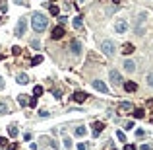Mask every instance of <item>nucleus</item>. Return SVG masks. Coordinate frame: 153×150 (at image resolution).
<instances>
[{
  "instance_id": "obj_18",
  "label": "nucleus",
  "mask_w": 153,
  "mask_h": 150,
  "mask_svg": "<svg viewBox=\"0 0 153 150\" xmlns=\"http://www.w3.org/2000/svg\"><path fill=\"white\" fill-rule=\"evenodd\" d=\"M49 12H51L52 16H58V14H60V8H58L56 4H51V6H49Z\"/></svg>"
},
{
  "instance_id": "obj_33",
  "label": "nucleus",
  "mask_w": 153,
  "mask_h": 150,
  "mask_svg": "<svg viewBox=\"0 0 153 150\" xmlns=\"http://www.w3.org/2000/svg\"><path fill=\"white\" fill-rule=\"evenodd\" d=\"M124 150H136L134 144H124Z\"/></svg>"
},
{
  "instance_id": "obj_20",
  "label": "nucleus",
  "mask_w": 153,
  "mask_h": 150,
  "mask_svg": "<svg viewBox=\"0 0 153 150\" xmlns=\"http://www.w3.org/2000/svg\"><path fill=\"white\" fill-rule=\"evenodd\" d=\"M136 119H143V115H145V111L143 109H134V113H132Z\"/></svg>"
},
{
  "instance_id": "obj_22",
  "label": "nucleus",
  "mask_w": 153,
  "mask_h": 150,
  "mask_svg": "<svg viewBox=\"0 0 153 150\" xmlns=\"http://www.w3.org/2000/svg\"><path fill=\"white\" fill-rule=\"evenodd\" d=\"M41 63H43V57H41V55H37V57H33V59H31V65H33V66L41 65Z\"/></svg>"
},
{
  "instance_id": "obj_29",
  "label": "nucleus",
  "mask_w": 153,
  "mask_h": 150,
  "mask_svg": "<svg viewBox=\"0 0 153 150\" xmlns=\"http://www.w3.org/2000/svg\"><path fill=\"white\" fill-rule=\"evenodd\" d=\"M27 105H29V107H35V105H37V98H31L27 101Z\"/></svg>"
},
{
  "instance_id": "obj_8",
  "label": "nucleus",
  "mask_w": 153,
  "mask_h": 150,
  "mask_svg": "<svg viewBox=\"0 0 153 150\" xmlns=\"http://www.w3.org/2000/svg\"><path fill=\"white\" fill-rule=\"evenodd\" d=\"M115 29H116V33H124L128 29V24H126V20H118L115 24Z\"/></svg>"
},
{
  "instance_id": "obj_28",
  "label": "nucleus",
  "mask_w": 153,
  "mask_h": 150,
  "mask_svg": "<svg viewBox=\"0 0 153 150\" xmlns=\"http://www.w3.org/2000/svg\"><path fill=\"white\" fill-rule=\"evenodd\" d=\"M116 137L120 138L122 142H126V135H124V133H122V131H118V133H116Z\"/></svg>"
},
{
  "instance_id": "obj_31",
  "label": "nucleus",
  "mask_w": 153,
  "mask_h": 150,
  "mask_svg": "<svg viewBox=\"0 0 153 150\" xmlns=\"http://www.w3.org/2000/svg\"><path fill=\"white\" fill-rule=\"evenodd\" d=\"M76 150H87V142H80Z\"/></svg>"
},
{
  "instance_id": "obj_32",
  "label": "nucleus",
  "mask_w": 153,
  "mask_h": 150,
  "mask_svg": "<svg viewBox=\"0 0 153 150\" xmlns=\"http://www.w3.org/2000/svg\"><path fill=\"white\" fill-rule=\"evenodd\" d=\"M49 115H51V113H49V111H45V109L39 111V117H49Z\"/></svg>"
},
{
  "instance_id": "obj_38",
  "label": "nucleus",
  "mask_w": 153,
  "mask_h": 150,
  "mask_svg": "<svg viewBox=\"0 0 153 150\" xmlns=\"http://www.w3.org/2000/svg\"><path fill=\"white\" fill-rule=\"evenodd\" d=\"M16 148H18V144H16V142H14V144H10V146H8V150H16Z\"/></svg>"
},
{
  "instance_id": "obj_41",
  "label": "nucleus",
  "mask_w": 153,
  "mask_h": 150,
  "mask_svg": "<svg viewBox=\"0 0 153 150\" xmlns=\"http://www.w3.org/2000/svg\"><path fill=\"white\" fill-rule=\"evenodd\" d=\"M113 2H116V4H118V2H120V0H113Z\"/></svg>"
},
{
  "instance_id": "obj_13",
  "label": "nucleus",
  "mask_w": 153,
  "mask_h": 150,
  "mask_svg": "<svg viewBox=\"0 0 153 150\" xmlns=\"http://www.w3.org/2000/svg\"><path fill=\"white\" fill-rule=\"evenodd\" d=\"M83 18H82V16H76V18H74V22H72V24H74V29H82V27H83Z\"/></svg>"
},
{
  "instance_id": "obj_5",
  "label": "nucleus",
  "mask_w": 153,
  "mask_h": 150,
  "mask_svg": "<svg viewBox=\"0 0 153 150\" xmlns=\"http://www.w3.org/2000/svg\"><path fill=\"white\" fill-rule=\"evenodd\" d=\"M91 86L95 88L97 92H103V94H108V88H107V84L103 82V80H93L91 82Z\"/></svg>"
},
{
  "instance_id": "obj_26",
  "label": "nucleus",
  "mask_w": 153,
  "mask_h": 150,
  "mask_svg": "<svg viewBox=\"0 0 153 150\" xmlns=\"http://www.w3.org/2000/svg\"><path fill=\"white\" fill-rule=\"evenodd\" d=\"M140 148H141V150H153V142H145V144H141Z\"/></svg>"
},
{
  "instance_id": "obj_37",
  "label": "nucleus",
  "mask_w": 153,
  "mask_h": 150,
  "mask_svg": "<svg viewBox=\"0 0 153 150\" xmlns=\"http://www.w3.org/2000/svg\"><path fill=\"white\" fill-rule=\"evenodd\" d=\"M4 144H8V140L4 137H0V146H4Z\"/></svg>"
},
{
  "instance_id": "obj_35",
  "label": "nucleus",
  "mask_w": 153,
  "mask_h": 150,
  "mask_svg": "<svg viewBox=\"0 0 153 150\" xmlns=\"http://www.w3.org/2000/svg\"><path fill=\"white\" fill-rule=\"evenodd\" d=\"M31 47H33V49H39V41L33 39V41H31Z\"/></svg>"
},
{
  "instance_id": "obj_4",
  "label": "nucleus",
  "mask_w": 153,
  "mask_h": 150,
  "mask_svg": "<svg viewBox=\"0 0 153 150\" xmlns=\"http://www.w3.org/2000/svg\"><path fill=\"white\" fill-rule=\"evenodd\" d=\"M108 78H110L113 86H120V84H122V74H120L118 70H115V68L108 72Z\"/></svg>"
},
{
  "instance_id": "obj_9",
  "label": "nucleus",
  "mask_w": 153,
  "mask_h": 150,
  "mask_svg": "<svg viewBox=\"0 0 153 150\" xmlns=\"http://www.w3.org/2000/svg\"><path fill=\"white\" fill-rule=\"evenodd\" d=\"M16 80H18V84H21V86L29 84V76H27L25 72H19L18 76H16Z\"/></svg>"
},
{
  "instance_id": "obj_16",
  "label": "nucleus",
  "mask_w": 153,
  "mask_h": 150,
  "mask_svg": "<svg viewBox=\"0 0 153 150\" xmlns=\"http://www.w3.org/2000/svg\"><path fill=\"white\" fill-rule=\"evenodd\" d=\"M120 111H134V105L130 101H122L120 103Z\"/></svg>"
},
{
  "instance_id": "obj_1",
  "label": "nucleus",
  "mask_w": 153,
  "mask_h": 150,
  "mask_svg": "<svg viewBox=\"0 0 153 150\" xmlns=\"http://www.w3.org/2000/svg\"><path fill=\"white\" fill-rule=\"evenodd\" d=\"M31 26H33V29L37 33H41V31H45L47 29V26H49V20H47L43 14H39V12H35L31 16Z\"/></svg>"
},
{
  "instance_id": "obj_19",
  "label": "nucleus",
  "mask_w": 153,
  "mask_h": 150,
  "mask_svg": "<svg viewBox=\"0 0 153 150\" xmlns=\"http://www.w3.org/2000/svg\"><path fill=\"white\" fill-rule=\"evenodd\" d=\"M10 113V109H8V105L4 103V101H0V115H8Z\"/></svg>"
},
{
  "instance_id": "obj_25",
  "label": "nucleus",
  "mask_w": 153,
  "mask_h": 150,
  "mask_svg": "<svg viewBox=\"0 0 153 150\" xmlns=\"http://www.w3.org/2000/svg\"><path fill=\"white\" fill-rule=\"evenodd\" d=\"M18 101H19V105H27V96H18Z\"/></svg>"
},
{
  "instance_id": "obj_17",
  "label": "nucleus",
  "mask_w": 153,
  "mask_h": 150,
  "mask_svg": "<svg viewBox=\"0 0 153 150\" xmlns=\"http://www.w3.org/2000/svg\"><path fill=\"white\" fill-rule=\"evenodd\" d=\"M8 135H10V137H18L19 135L18 127H16V125H10V127H8Z\"/></svg>"
},
{
  "instance_id": "obj_27",
  "label": "nucleus",
  "mask_w": 153,
  "mask_h": 150,
  "mask_svg": "<svg viewBox=\"0 0 153 150\" xmlns=\"http://www.w3.org/2000/svg\"><path fill=\"white\" fill-rule=\"evenodd\" d=\"M136 137H138V138H143V137H145V131H143V129H138V131H136Z\"/></svg>"
},
{
  "instance_id": "obj_6",
  "label": "nucleus",
  "mask_w": 153,
  "mask_h": 150,
  "mask_svg": "<svg viewBox=\"0 0 153 150\" xmlns=\"http://www.w3.org/2000/svg\"><path fill=\"white\" fill-rule=\"evenodd\" d=\"M64 35H66V31H64V27H62V26H56L54 29H52V39H54V41L62 39Z\"/></svg>"
},
{
  "instance_id": "obj_39",
  "label": "nucleus",
  "mask_w": 153,
  "mask_h": 150,
  "mask_svg": "<svg viewBox=\"0 0 153 150\" xmlns=\"http://www.w3.org/2000/svg\"><path fill=\"white\" fill-rule=\"evenodd\" d=\"M2 88H4V80L0 78V90H2Z\"/></svg>"
},
{
  "instance_id": "obj_21",
  "label": "nucleus",
  "mask_w": 153,
  "mask_h": 150,
  "mask_svg": "<svg viewBox=\"0 0 153 150\" xmlns=\"http://www.w3.org/2000/svg\"><path fill=\"white\" fill-rule=\"evenodd\" d=\"M76 135H78V137H85V135H87V129H85V127H78Z\"/></svg>"
},
{
  "instance_id": "obj_42",
  "label": "nucleus",
  "mask_w": 153,
  "mask_h": 150,
  "mask_svg": "<svg viewBox=\"0 0 153 150\" xmlns=\"http://www.w3.org/2000/svg\"><path fill=\"white\" fill-rule=\"evenodd\" d=\"M0 60H2V55H0Z\"/></svg>"
},
{
  "instance_id": "obj_36",
  "label": "nucleus",
  "mask_w": 153,
  "mask_h": 150,
  "mask_svg": "<svg viewBox=\"0 0 153 150\" xmlns=\"http://www.w3.org/2000/svg\"><path fill=\"white\" fill-rule=\"evenodd\" d=\"M52 94H54L56 98H60V96H62V90H52Z\"/></svg>"
},
{
  "instance_id": "obj_10",
  "label": "nucleus",
  "mask_w": 153,
  "mask_h": 150,
  "mask_svg": "<svg viewBox=\"0 0 153 150\" xmlns=\"http://www.w3.org/2000/svg\"><path fill=\"white\" fill-rule=\"evenodd\" d=\"M70 49H72V53H74V55H80V53H82V43L74 39V41L70 43Z\"/></svg>"
},
{
  "instance_id": "obj_3",
  "label": "nucleus",
  "mask_w": 153,
  "mask_h": 150,
  "mask_svg": "<svg viewBox=\"0 0 153 150\" xmlns=\"http://www.w3.org/2000/svg\"><path fill=\"white\" fill-rule=\"evenodd\" d=\"M101 49H103V53H105L107 57H113V55H115V51H116V45H115V41L107 39V41H103Z\"/></svg>"
},
{
  "instance_id": "obj_15",
  "label": "nucleus",
  "mask_w": 153,
  "mask_h": 150,
  "mask_svg": "<svg viewBox=\"0 0 153 150\" xmlns=\"http://www.w3.org/2000/svg\"><path fill=\"white\" fill-rule=\"evenodd\" d=\"M124 70H126V72H134L136 70L134 60H126V63H124Z\"/></svg>"
},
{
  "instance_id": "obj_43",
  "label": "nucleus",
  "mask_w": 153,
  "mask_h": 150,
  "mask_svg": "<svg viewBox=\"0 0 153 150\" xmlns=\"http://www.w3.org/2000/svg\"><path fill=\"white\" fill-rule=\"evenodd\" d=\"M113 150H115V148H113Z\"/></svg>"
},
{
  "instance_id": "obj_12",
  "label": "nucleus",
  "mask_w": 153,
  "mask_h": 150,
  "mask_svg": "<svg viewBox=\"0 0 153 150\" xmlns=\"http://www.w3.org/2000/svg\"><path fill=\"white\" fill-rule=\"evenodd\" d=\"M134 51H136V49H134L132 43H124V45H122V53H124V55H132Z\"/></svg>"
},
{
  "instance_id": "obj_23",
  "label": "nucleus",
  "mask_w": 153,
  "mask_h": 150,
  "mask_svg": "<svg viewBox=\"0 0 153 150\" xmlns=\"http://www.w3.org/2000/svg\"><path fill=\"white\" fill-rule=\"evenodd\" d=\"M33 96H43V86H35L33 88Z\"/></svg>"
},
{
  "instance_id": "obj_34",
  "label": "nucleus",
  "mask_w": 153,
  "mask_h": 150,
  "mask_svg": "<svg viewBox=\"0 0 153 150\" xmlns=\"http://www.w3.org/2000/svg\"><path fill=\"white\" fill-rule=\"evenodd\" d=\"M19 53H21V49H19V47H14V49H12V55H19Z\"/></svg>"
},
{
  "instance_id": "obj_2",
  "label": "nucleus",
  "mask_w": 153,
  "mask_h": 150,
  "mask_svg": "<svg viewBox=\"0 0 153 150\" xmlns=\"http://www.w3.org/2000/svg\"><path fill=\"white\" fill-rule=\"evenodd\" d=\"M25 29H27V20L25 18H19L18 24H16V29H14V35H16V37H23V35H25Z\"/></svg>"
},
{
  "instance_id": "obj_40",
  "label": "nucleus",
  "mask_w": 153,
  "mask_h": 150,
  "mask_svg": "<svg viewBox=\"0 0 153 150\" xmlns=\"http://www.w3.org/2000/svg\"><path fill=\"white\" fill-rule=\"evenodd\" d=\"M14 2H16V4H23V0H14Z\"/></svg>"
},
{
  "instance_id": "obj_11",
  "label": "nucleus",
  "mask_w": 153,
  "mask_h": 150,
  "mask_svg": "<svg viewBox=\"0 0 153 150\" xmlns=\"http://www.w3.org/2000/svg\"><path fill=\"white\" fill-rule=\"evenodd\" d=\"M103 129H105V123H101V121H95V123H93V135H101Z\"/></svg>"
},
{
  "instance_id": "obj_24",
  "label": "nucleus",
  "mask_w": 153,
  "mask_h": 150,
  "mask_svg": "<svg viewBox=\"0 0 153 150\" xmlns=\"http://www.w3.org/2000/svg\"><path fill=\"white\" fill-rule=\"evenodd\" d=\"M72 146H74V144H72V138L66 137V138H64V148H66V150H70Z\"/></svg>"
},
{
  "instance_id": "obj_30",
  "label": "nucleus",
  "mask_w": 153,
  "mask_h": 150,
  "mask_svg": "<svg viewBox=\"0 0 153 150\" xmlns=\"http://www.w3.org/2000/svg\"><path fill=\"white\" fill-rule=\"evenodd\" d=\"M147 84L153 88V72H149V74H147Z\"/></svg>"
},
{
  "instance_id": "obj_14",
  "label": "nucleus",
  "mask_w": 153,
  "mask_h": 150,
  "mask_svg": "<svg viewBox=\"0 0 153 150\" xmlns=\"http://www.w3.org/2000/svg\"><path fill=\"white\" fill-rule=\"evenodd\" d=\"M124 90L126 92H136L138 90V84H136V82H124Z\"/></svg>"
},
{
  "instance_id": "obj_7",
  "label": "nucleus",
  "mask_w": 153,
  "mask_h": 150,
  "mask_svg": "<svg viewBox=\"0 0 153 150\" xmlns=\"http://www.w3.org/2000/svg\"><path fill=\"white\" fill-rule=\"evenodd\" d=\"M87 98H89V96H87L85 92H74V96H72V99H74L76 103H83Z\"/></svg>"
}]
</instances>
